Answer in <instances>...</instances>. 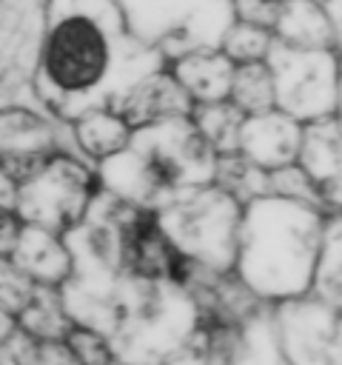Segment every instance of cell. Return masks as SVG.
I'll return each instance as SVG.
<instances>
[{
	"mask_svg": "<svg viewBox=\"0 0 342 365\" xmlns=\"http://www.w3.org/2000/svg\"><path fill=\"white\" fill-rule=\"evenodd\" d=\"M71 279L63 311L100 331L125 365H157L180 351L194 308L180 285L185 257L151 208L120 197L88 200L83 225L66 228Z\"/></svg>",
	"mask_w": 342,
	"mask_h": 365,
	"instance_id": "cell-1",
	"label": "cell"
},
{
	"mask_svg": "<svg viewBox=\"0 0 342 365\" xmlns=\"http://www.w3.org/2000/svg\"><path fill=\"white\" fill-rule=\"evenodd\" d=\"M177 83L182 86V91H194L208 103H217L219 97H225L231 91V63L225 57H214V54H191L182 60L180 71H177Z\"/></svg>",
	"mask_w": 342,
	"mask_h": 365,
	"instance_id": "cell-12",
	"label": "cell"
},
{
	"mask_svg": "<svg viewBox=\"0 0 342 365\" xmlns=\"http://www.w3.org/2000/svg\"><path fill=\"white\" fill-rule=\"evenodd\" d=\"M120 11L125 17V26L140 40L160 37V40H182V43H211L205 34L228 31V14L217 11H200L202 0H134L120 3Z\"/></svg>",
	"mask_w": 342,
	"mask_h": 365,
	"instance_id": "cell-7",
	"label": "cell"
},
{
	"mask_svg": "<svg viewBox=\"0 0 342 365\" xmlns=\"http://www.w3.org/2000/svg\"><path fill=\"white\" fill-rule=\"evenodd\" d=\"M302 157H305V165H308V171H311L314 180H319V182H333V180H336L339 148H336L333 123L316 125L311 134H305Z\"/></svg>",
	"mask_w": 342,
	"mask_h": 365,
	"instance_id": "cell-13",
	"label": "cell"
},
{
	"mask_svg": "<svg viewBox=\"0 0 342 365\" xmlns=\"http://www.w3.org/2000/svg\"><path fill=\"white\" fill-rule=\"evenodd\" d=\"M37 365H80L68 348L63 345H54V342H43V348L37 351Z\"/></svg>",
	"mask_w": 342,
	"mask_h": 365,
	"instance_id": "cell-14",
	"label": "cell"
},
{
	"mask_svg": "<svg viewBox=\"0 0 342 365\" xmlns=\"http://www.w3.org/2000/svg\"><path fill=\"white\" fill-rule=\"evenodd\" d=\"M319 217L296 200H256L242 225L239 265L265 297H294L311 285L322 248Z\"/></svg>",
	"mask_w": 342,
	"mask_h": 365,
	"instance_id": "cell-4",
	"label": "cell"
},
{
	"mask_svg": "<svg viewBox=\"0 0 342 365\" xmlns=\"http://www.w3.org/2000/svg\"><path fill=\"white\" fill-rule=\"evenodd\" d=\"M282 339L288 345L291 365H336V322L322 305H285Z\"/></svg>",
	"mask_w": 342,
	"mask_h": 365,
	"instance_id": "cell-9",
	"label": "cell"
},
{
	"mask_svg": "<svg viewBox=\"0 0 342 365\" xmlns=\"http://www.w3.org/2000/svg\"><path fill=\"white\" fill-rule=\"evenodd\" d=\"M154 214L182 257H200L208 265L228 262L237 240V205L228 194L200 188Z\"/></svg>",
	"mask_w": 342,
	"mask_h": 365,
	"instance_id": "cell-5",
	"label": "cell"
},
{
	"mask_svg": "<svg viewBox=\"0 0 342 365\" xmlns=\"http://www.w3.org/2000/svg\"><path fill=\"white\" fill-rule=\"evenodd\" d=\"M151 71L154 54L128 31L117 0H51L40 94L63 117L125 106Z\"/></svg>",
	"mask_w": 342,
	"mask_h": 365,
	"instance_id": "cell-2",
	"label": "cell"
},
{
	"mask_svg": "<svg viewBox=\"0 0 342 365\" xmlns=\"http://www.w3.org/2000/svg\"><path fill=\"white\" fill-rule=\"evenodd\" d=\"M14 251H17V265H23L26 271H34L43 279H60L63 274H68L66 245L54 242L51 231L40 225L20 228L14 240Z\"/></svg>",
	"mask_w": 342,
	"mask_h": 365,
	"instance_id": "cell-11",
	"label": "cell"
},
{
	"mask_svg": "<svg viewBox=\"0 0 342 365\" xmlns=\"http://www.w3.org/2000/svg\"><path fill=\"white\" fill-rule=\"evenodd\" d=\"M103 177L114 197L157 211L211 182V143L177 114L157 117L105 154Z\"/></svg>",
	"mask_w": 342,
	"mask_h": 365,
	"instance_id": "cell-3",
	"label": "cell"
},
{
	"mask_svg": "<svg viewBox=\"0 0 342 365\" xmlns=\"http://www.w3.org/2000/svg\"><path fill=\"white\" fill-rule=\"evenodd\" d=\"M299 128L291 117L285 114H268V111H256L251 120H245L239 125V140L245 154H251L254 163L259 165H288L299 148Z\"/></svg>",
	"mask_w": 342,
	"mask_h": 365,
	"instance_id": "cell-10",
	"label": "cell"
},
{
	"mask_svg": "<svg viewBox=\"0 0 342 365\" xmlns=\"http://www.w3.org/2000/svg\"><path fill=\"white\" fill-rule=\"evenodd\" d=\"M268 74L274 97L291 117H319L333 108V68L322 54L291 51L285 60H274Z\"/></svg>",
	"mask_w": 342,
	"mask_h": 365,
	"instance_id": "cell-8",
	"label": "cell"
},
{
	"mask_svg": "<svg viewBox=\"0 0 342 365\" xmlns=\"http://www.w3.org/2000/svg\"><path fill=\"white\" fill-rule=\"evenodd\" d=\"M174 365H202V362H197V359H180V362H174Z\"/></svg>",
	"mask_w": 342,
	"mask_h": 365,
	"instance_id": "cell-15",
	"label": "cell"
},
{
	"mask_svg": "<svg viewBox=\"0 0 342 365\" xmlns=\"http://www.w3.org/2000/svg\"><path fill=\"white\" fill-rule=\"evenodd\" d=\"M86 205H88V174L66 157L46 160L17 188L14 197L17 214L28 225H40L46 231L71 228V222L83 217Z\"/></svg>",
	"mask_w": 342,
	"mask_h": 365,
	"instance_id": "cell-6",
	"label": "cell"
}]
</instances>
